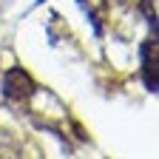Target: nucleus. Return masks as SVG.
Instances as JSON below:
<instances>
[{
    "label": "nucleus",
    "instance_id": "obj_1",
    "mask_svg": "<svg viewBox=\"0 0 159 159\" xmlns=\"http://www.w3.org/2000/svg\"><path fill=\"white\" fill-rule=\"evenodd\" d=\"M3 94H6L9 102H14V105H26L29 99L37 94V83L31 80V74H29L26 68L14 66V68H9L6 77H3Z\"/></svg>",
    "mask_w": 159,
    "mask_h": 159
},
{
    "label": "nucleus",
    "instance_id": "obj_2",
    "mask_svg": "<svg viewBox=\"0 0 159 159\" xmlns=\"http://www.w3.org/2000/svg\"><path fill=\"white\" fill-rule=\"evenodd\" d=\"M142 80L148 91H156V54L151 60V43L142 46Z\"/></svg>",
    "mask_w": 159,
    "mask_h": 159
},
{
    "label": "nucleus",
    "instance_id": "obj_3",
    "mask_svg": "<svg viewBox=\"0 0 159 159\" xmlns=\"http://www.w3.org/2000/svg\"><path fill=\"white\" fill-rule=\"evenodd\" d=\"M142 14H145V20L156 29V3L153 0H142Z\"/></svg>",
    "mask_w": 159,
    "mask_h": 159
}]
</instances>
